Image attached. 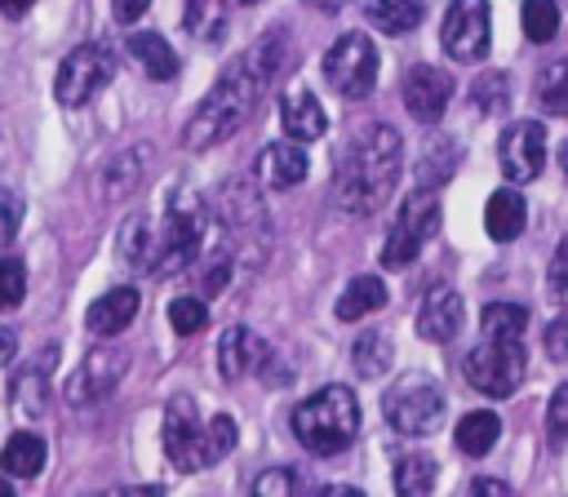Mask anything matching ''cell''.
Masks as SVG:
<instances>
[{
	"label": "cell",
	"instance_id": "obj_11",
	"mask_svg": "<svg viewBox=\"0 0 568 497\" xmlns=\"http://www.w3.org/2000/svg\"><path fill=\"white\" fill-rule=\"evenodd\" d=\"M129 373V351H120V346H98V351H89L84 355V364L71 373V382H67V404L71 408H93V404H102L115 386H120V377Z\"/></svg>",
	"mask_w": 568,
	"mask_h": 497
},
{
	"label": "cell",
	"instance_id": "obj_4",
	"mask_svg": "<svg viewBox=\"0 0 568 497\" xmlns=\"http://www.w3.org/2000/svg\"><path fill=\"white\" fill-rule=\"evenodd\" d=\"M209 231L204 200L195 191H173L169 209L160 222H151V244H146V271L151 275H178L195 262L200 244Z\"/></svg>",
	"mask_w": 568,
	"mask_h": 497
},
{
	"label": "cell",
	"instance_id": "obj_49",
	"mask_svg": "<svg viewBox=\"0 0 568 497\" xmlns=\"http://www.w3.org/2000/svg\"><path fill=\"white\" fill-rule=\"evenodd\" d=\"M31 4H36V0H0V13H4V18H22Z\"/></svg>",
	"mask_w": 568,
	"mask_h": 497
},
{
	"label": "cell",
	"instance_id": "obj_43",
	"mask_svg": "<svg viewBox=\"0 0 568 497\" xmlns=\"http://www.w3.org/2000/svg\"><path fill=\"white\" fill-rule=\"evenodd\" d=\"M18 226H22V200L0 186V244H9L18 235Z\"/></svg>",
	"mask_w": 568,
	"mask_h": 497
},
{
	"label": "cell",
	"instance_id": "obj_41",
	"mask_svg": "<svg viewBox=\"0 0 568 497\" xmlns=\"http://www.w3.org/2000/svg\"><path fill=\"white\" fill-rule=\"evenodd\" d=\"M235 439H240V430H235V422H231L226 413L209 417V453H213V462H222V457L235 448Z\"/></svg>",
	"mask_w": 568,
	"mask_h": 497
},
{
	"label": "cell",
	"instance_id": "obj_45",
	"mask_svg": "<svg viewBox=\"0 0 568 497\" xmlns=\"http://www.w3.org/2000/svg\"><path fill=\"white\" fill-rule=\"evenodd\" d=\"M146 9H151V0H111V13H115V22H124V27H129V22H138Z\"/></svg>",
	"mask_w": 568,
	"mask_h": 497
},
{
	"label": "cell",
	"instance_id": "obj_24",
	"mask_svg": "<svg viewBox=\"0 0 568 497\" xmlns=\"http://www.w3.org/2000/svg\"><path fill=\"white\" fill-rule=\"evenodd\" d=\"M484 226H488L493 240H515V235H524V226H528V204H524V195H519V191H497V195H488Z\"/></svg>",
	"mask_w": 568,
	"mask_h": 497
},
{
	"label": "cell",
	"instance_id": "obj_14",
	"mask_svg": "<svg viewBox=\"0 0 568 497\" xmlns=\"http://www.w3.org/2000/svg\"><path fill=\"white\" fill-rule=\"evenodd\" d=\"M448 102H453V75L444 67H430V62L408 67V75H404V106H408L413 120L439 124Z\"/></svg>",
	"mask_w": 568,
	"mask_h": 497
},
{
	"label": "cell",
	"instance_id": "obj_21",
	"mask_svg": "<svg viewBox=\"0 0 568 497\" xmlns=\"http://www.w3.org/2000/svg\"><path fill=\"white\" fill-rule=\"evenodd\" d=\"M133 315H138V288L120 284V288L102 293V297L89 306L84 328H89L93 337H115V333H124V328L133 324Z\"/></svg>",
	"mask_w": 568,
	"mask_h": 497
},
{
	"label": "cell",
	"instance_id": "obj_9",
	"mask_svg": "<svg viewBox=\"0 0 568 497\" xmlns=\"http://www.w3.org/2000/svg\"><path fill=\"white\" fill-rule=\"evenodd\" d=\"M164 453L178 470H204L213 466L209 453V422H200L191 395H173L164 408Z\"/></svg>",
	"mask_w": 568,
	"mask_h": 497
},
{
	"label": "cell",
	"instance_id": "obj_53",
	"mask_svg": "<svg viewBox=\"0 0 568 497\" xmlns=\"http://www.w3.org/2000/svg\"><path fill=\"white\" fill-rule=\"evenodd\" d=\"M240 4H257V0H240Z\"/></svg>",
	"mask_w": 568,
	"mask_h": 497
},
{
	"label": "cell",
	"instance_id": "obj_30",
	"mask_svg": "<svg viewBox=\"0 0 568 497\" xmlns=\"http://www.w3.org/2000/svg\"><path fill=\"white\" fill-rule=\"evenodd\" d=\"M479 333L484 337H497V342H519L528 333V311L519 302H493L479 315Z\"/></svg>",
	"mask_w": 568,
	"mask_h": 497
},
{
	"label": "cell",
	"instance_id": "obj_25",
	"mask_svg": "<svg viewBox=\"0 0 568 497\" xmlns=\"http://www.w3.org/2000/svg\"><path fill=\"white\" fill-rule=\"evenodd\" d=\"M462 164L457 138H430L417 155V186H444Z\"/></svg>",
	"mask_w": 568,
	"mask_h": 497
},
{
	"label": "cell",
	"instance_id": "obj_3",
	"mask_svg": "<svg viewBox=\"0 0 568 497\" xmlns=\"http://www.w3.org/2000/svg\"><path fill=\"white\" fill-rule=\"evenodd\" d=\"M293 435L306 453L333 457L359 435V399L351 386H320L293 408Z\"/></svg>",
	"mask_w": 568,
	"mask_h": 497
},
{
	"label": "cell",
	"instance_id": "obj_38",
	"mask_svg": "<svg viewBox=\"0 0 568 497\" xmlns=\"http://www.w3.org/2000/svg\"><path fill=\"white\" fill-rule=\"evenodd\" d=\"M27 297V266L22 257H0V311H13Z\"/></svg>",
	"mask_w": 568,
	"mask_h": 497
},
{
	"label": "cell",
	"instance_id": "obj_39",
	"mask_svg": "<svg viewBox=\"0 0 568 497\" xmlns=\"http://www.w3.org/2000/svg\"><path fill=\"white\" fill-rule=\"evenodd\" d=\"M546 293H550L559 306H568V235L559 240V248H555V257H550V271H546Z\"/></svg>",
	"mask_w": 568,
	"mask_h": 497
},
{
	"label": "cell",
	"instance_id": "obj_22",
	"mask_svg": "<svg viewBox=\"0 0 568 497\" xmlns=\"http://www.w3.org/2000/svg\"><path fill=\"white\" fill-rule=\"evenodd\" d=\"M280 124H284V133L293 142H315V138H324L328 115L311 93H293V98L280 102Z\"/></svg>",
	"mask_w": 568,
	"mask_h": 497
},
{
	"label": "cell",
	"instance_id": "obj_34",
	"mask_svg": "<svg viewBox=\"0 0 568 497\" xmlns=\"http://www.w3.org/2000/svg\"><path fill=\"white\" fill-rule=\"evenodd\" d=\"M186 31L195 40H222V31H226V0H186Z\"/></svg>",
	"mask_w": 568,
	"mask_h": 497
},
{
	"label": "cell",
	"instance_id": "obj_18",
	"mask_svg": "<svg viewBox=\"0 0 568 497\" xmlns=\"http://www.w3.org/2000/svg\"><path fill=\"white\" fill-rule=\"evenodd\" d=\"M217 213H222V222L231 226V235H257V240H266V217H262V200H257V191L248 186V178H235V182H226L222 186V195H217Z\"/></svg>",
	"mask_w": 568,
	"mask_h": 497
},
{
	"label": "cell",
	"instance_id": "obj_23",
	"mask_svg": "<svg viewBox=\"0 0 568 497\" xmlns=\"http://www.w3.org/2000/svg\"><path fill=\"white\" fill-rule=\"evenodd\" d=\"M124 49L142 62V71H146L151 80H173V75H178V53H173V44H169L160 31H133V36L124 40Z\"/></svg>",
	"mask_w": 568,
	"mask_h": 497
},
{
	"label": "cell",
	"instance_id": "obj_17",
	"mask_svg": "<svg viewBox=\"0 0 568 497\" xmlns=\"http://www.w3.org/2000/svg\"><path fill=\"white\" fill-rule=\"evenodd\" d=\"M462 328V293L453 284H435L417 306V333L426 342H453Z\"/></svg>",
	"mask_w": 568,
	"mask_h": 497
},
{
	"label": "cell",
	"instance_id": "obj_16",
	"mask_svg": "<svg viewBox=\"0 0 568 497\" xmlns=\"http://www.w3.org/2000/svg\"><path fill=\"white\" fill-rule=\"evenodd\" d=\"M306 173H311V160H306L302 142H271V146L257 151V164H253V178L271 191L297 186Z\"/></svg>",
	"mask_w": 568,
	"mask_h": 497
},
{
	"label": "cell",
	"instance_id": "obj_20",
	"mask_svg": "<svg viewBox=\"0 0 568 497\" xmlns=\"http://www.w3.org/2000/svg\"><path fill=\"white\" fill-rule=\"evenodd\" d=\"M53 364H58V346H44L40 359H31V364L18 368V377L9 382V386H13L9 399H13L18 413L40 417V413L49 408V368H53Z\"/></svg>",
	"mask_w": 568,
	"mask_h": 497
},
{
	"label": "cell",
	"instance_id": "obj_1",
	"mask_svg": "<svg viewBox=\"0 0 568 497\" xmlns=\"http://www.w3.org/2000/svg\"><path fill=\"white\" fill-rule=\"evenodd\" d=\"M284 58H288V36H284L280 27H271L253 49H244V53L217 75V84L209 89V98H204V102L195 106V115L186 120L182 146H186V151H209V146L226 142V138L253 115L257 98L275 84V75L288 71Z\"/></svg>",
	"mask_w": 568,
	"mask_h": 497
},
{
	"label": "cell",
	"instance_id": "obj_28",
	"mask_svg": "<svg viewBox=\"0 0 568 497\" xmlns=\"http://www.w3.org/2000/svg\"><path fill=\"white\" fill-rule=\"evenodd\" d=\"M359 4H364V18L386 36H408L426 18L422 0H359Z\"/></svg>",
	"mask_w": 568,
	"mask_h": 497
},
{
	"label": "cell",
	"instance_id": "obj_8",
	"mask_svg": "<svg viewBox=\"0 0 568 497\" xmlns=\"http://www.w3.org/2000/svg\"><path fill=\"white\" fill-rule=\"evenodd\" d=\"M324 80L342 98H368L377 84V49L364 31H346L324 53Z\"/></svg>",
	"mask_w": 568,
	"mask_h": 497
},
{
	"label": "cell",
	"instance_id": "obj_47",
	"mask_svg": "<svg viewBox=\"0 0 568 497\" xmlns=\"http://www.w3.org/2000/svg\"><path fill=\"white\" fill-rule=\"evenodd\" d=\"M13 359H18V333L0 324V368H4V364H13Z\"/></svg>",
	"mask_w": 568,
	"mask_h": 497
},
{
	"label": "cell",
	"instance_id": "obj_13",
	"mask_svg": "<svg viewBox=\"0 0 568 497\" xmlns=\"http://www.w3.org/2000/svg\"><path fill=\"white\" fill-rule=\"evenodd\" d=\"M497 160L510 182H532L546 169V129L537 120H515L497 142Z\"/></svg>",
	"mask_w": 568,
	"mask_h": 497
},
{
	"label": "cell",
	"instance_id": "obj_33",
	"mask_svg": "<svg viewBox=\"0 0 568 497\" xmlns=\"http://www.w3.org/2000/svg\"><path fill=\"white\" fill-rule=\"evenodd\" d=\"M435 475H439V466H435L430 457L408 453V457H399V466H395V488H399L404 497H422V493L435 488Z\"/></svg>",
	"mask_w": 568,
	"mask_h": 497
},
{
	"label": "cell",
	"instance_id": "obj_36",
	"mask_svg": "<svg viewBox=\"0 0 568 497\" xmlns=\"http://www.w3.org/2000/svg\"><path fill=\"white\" fill-rule=\"evenodd\" d=\"M470 102L484 111V115H497L510 106V75L506 71H484L470 89Z\"/></svg>",
	"mask_w": 568,
	"mask_h": 497
},
{
	"label": "cell",
	"instance_id": "obj_40",
	"mask_svg": "<svg viewBox=\"0 0 568 497\" xmlns=\"http://www.w3.org/2000/svg\"><path fill=\"white\" fill-rule=\"evenodd\" d=\"M546 435H550V444H568V382L550 395V408H546Z\"/></svg>",
	"mask_w": 568,
	"mask_h": 497
},
{
	"label": "cell",
	"instance_id": "obj_31",
	"mask_svg": "<svg viewBox=\"0 0 568 497\" xmlns=\"http://www.w3.org/2000/svg\"><path fill=\"white\" fill-rule=\"evenodd\" d=\"M351 364H355V377H382V373L390 368V337H386V333H364V337H355Z\"/></svg>",
	"mask_w": 568,
	"mask_h": 497
},
{
	"label": "cell",
	"instance_id": "obj_42",
	"mask_svg": "<svg viewBox=\"0 0 568 497\" xmlns=\"http://www.w3.org/2000/svg\"><path fill=\"white\" fill-rule=\"evenodd\" d=\"M297 488H302L297 470H284V466L262 470V475L253 479V493H262V497H275V493H297Z\"/></svg>",
	"mask_w": 568,
	"mask_h": 497
},
{
	"label": "cell",
	"instance_id": "obj_44",
	"mask_svg": "<svg viewBox=\"0 0 568 497\" xmlns=\"http://www.w3.org/2000/svg\"><path fill=\"white\" fill-rule=\"evenodd\" d=\"M541 342H546V355H550V359H559V364L568 359V306H564V315H555V320L546 324V337H541Z\"/></svg>",
	"mask_w": 568,
	"mask_h": 497
},
{
	"label": "cell",
	"instance_id": "obj_6",
	"mask_svg": "<svg viewBox=\"0 0 568 497\" xmlns=\"http://www.w3.org/2000/svg\"><path fill=\"white\" fill-rule=\"evenodd\" d=\"M382 413L390 422V430L417 439V435H430L444 417V390L435 377L426 373H404L386 395H382Z\"/></svg>",
	"mask_w": 568,
	"mask_h": 497
},
{
	"label": "cell",
	"instance_id": "obj_26",
	"mask_svg": "<svg viewBox=\"0 0 568 497\" xmlns=\"http://www.w3.org/2000/svg\"><path fill=\"white\" fill-rule=\"evenodd\" d=\"M386 284L377 280V275H355L346 288H342V297H337V320H346V324H355V320H364V315H373V311H382L386 306Z\"/></svg>",
	"mask_w": 568,
	"mask_h": 497
},
{
	"label": "cell",
	"instance_id": "obj_32",
	"mask_svg": "<svg viewBox=\"0 0 568 497\" xmlns=\"http://www.w3.org/2000/svg\"><path fill=\"white\" fill-rule=\"evenodd\" d=\"M537 102L550 115H568V58H555L537 71Z\"/></svg>",
	"mask_w": 568,
	"mask_h": 497
},
{
	"label": "cell",
	"instance_id": "obj_27",
	"mask_svg": "<svg viewBox=\"0 0 568 497\" xmlns=\"http://www.w3.org/2000/svg\"><path fill=\"white\" fill-rule=\"evenodd\" d=\"M44 457H49V448H44V439L31 435V430L9 435L4 448H0V466H4V475H18V479L40 475V470H44Z\"/></svg>",
	"mask_w": 568,
	"mask_h": 497
},
{
	"label": "cell",
	"instance_id": "obj_29",
	"mask_svg": "<svg viewBox=\"0 0 568 497\" xmlns=\"http://www.w3.org/2000/svg\"><path fill=\"white\" fill-rule=\"evenodd\" d=\"M497 435H501V422H497V413H466L462 422H457V430H453V444L466 453V457H484L493 444H497Z\"/></svg>",
	"mask_w": 568,
	"mask_h": 497
},
{
	"label": "cell",
	"instance_id": "obj_37",
	"mask_svg": "<svg viewBox=\"0 0 568 497\" xmlns=\"http://www.w3.org/2000/svg\"><path fill=\"white\" fill-rule=\"evenodd\" d=\"M169 324H173V333L191 337V333H200L209 324V306L200 297H173L169 302Z\"/></svg>",
	"mask_w": 568,
	"mask_h": 497
},
{
	"label": "cell",
	"instance_id": "obj_15",
	"mask_svg": "<svg viewBox=\"0 0 568 497\" xmlns=\"http://www.w3.org/2000/svg\"><path fill=\"white\" fill-rule=\"evenodd\" d=\"M266 342L253 333V328H244V324H231L226 333H222V342H217V373L226 377V382H240V377H248V373H257L262 364H266Z\"/></svg>",
	"mask_w": 568,
	"mask_h": 497
},
{
	"label": "cell",
	"instance_id": "obj_35",
	"mask_svg": "<svg viewBox=\"0 0 568 497\" xmlns=\"http://www.w3.org/2000/svg\"><path fill=\"white\" fill-rule=\"evenodd\" d=\"M524 36L532 44H550L559 36V4L555 0H524Z\"/></svg>",
	"mask_w": 568,
	"mask_h": 497
},
{
	"label": "cell",
	"instance_id": "obj_2",
	"mask_svg": "<svg viewBox=\"0 0 568 497\" xmlns=\"http://www.w3.org/2000/svg\"><path fill=\"white\" fill-rule=\"evenodd\" d=\"M399 160H404L399 129H390V124H364L346 142V151L337 160V178H333L337 204L346 213H359V217L377 213L390 200L395 182H399Z\"/></svg>",
	"mask_w": 568,
	"mask_h": 497
},
{
	"label": "cell",
	"instance_id": "obj_10",
	"mask_svg": "<svg viewBox=\"0 0 568 497\" xmlns=\"http://www.w3.org/2000/svg\"><path fill=\"white\" fill-rule=\"evenodd\" d=\"M115 75V53L106 44H80L62 58L58 67V80H53V93L62 106H84L98 89H106Z\"/></svg>",
	"mask_w": 568,
	"mask_h": 497
},
{
	"label": "cell",
	"instance_id": "obj_12",
	"mask_svg": "<svg viewBox=\"0 0 568 497\" xmlns=\"http://www.w3.org/2000/svg\"><path fill=\"white\" fill-rule=\"evenodd\" d=\"M439 44L453 62H479L488 53V0H453Z\"/></svg>",
	"mask_w": 568,
	"mask_h": 497
},
{
	"label": "cell",
	"instance_id": "obj_5",
	"mask_svg": "<svg viewBox=\"0 0 568 497\" xmlns=\"http://www.w3.org/2000/svg\"><path fill=\"white\" fill-rule=\"evenodd\" d=\"M462 373H466V382H470L479 395H488V399H510V395L524 386V373H528L524 337H519V342L484 337L475 351H466Z\"/></svg>",
	"mask_w": 568,
	"mask_h": 497
},
{
	"label": "cell",
	"instance_id": "obj_52",
	"mask_svg": "<svg viewBox=\"0 0 568 497\" xmlns=\"http://www.w3.org/2000/svg\"><path fill=\"white\" fill-rule=\"evenodd\" d=\"M4 493H9V479H0V497H4Z\"/></svg>",
	"mask_w": 568,
	"mask_h": 497
},
{
	"label": "cell",
	"instance_id": "obj_48",
	"mask_svg": "<svg viewBox=\"0 0 568 497\" xmlns=\"http://www.w3.org/2000/svg\"><path fill=\"white\" fill-rule=\"evenodd\" d=\"M470 493H484V497H488V493H497V497H501V493H510V488H506L501 479H475V484H470Z\"/></svg>",
	"mask_w": 568,
	"mask_h": 497
},
{
	"label": "cell",
	"instance_id": "obj_50",
	"mask_svg": "<svg viewBox=\"0 0 568 497\" xmlns=\"http://www.w3.org/2000/svg\"><path fill=\"white\" fill-rule=\"evenodd\" d=\"M306 4H311V9H320V13H337L346 0H306Z\"/></svg>",
	"mask_w": 568,
	"mask_h": 497
},
{
	"label": "cell",
	"instance_id": "obj_7",
	"mask_svg": "<svg viewBox=\"0 0 568 497\" xmlns=\"http://www.w3.org/2000/svg\"><path fill=\"white\" fill-rule=\"evenodd\" d=\"M435 231H439V200L422 186V191H413V195L399 204V213H395V222H390V235H386V244H382V266H390V271L408 266Z\"/></svg>",
	"mask_w": 568,
	"mask_h": 497
},
{
	"label": "cell",
	"instance_id": "obj_19",
	"mask_svg": "<svg viewBox=\"0 0 568 497\" xmlns=\"http://www.w3.org/2000/svg\"><path fill=\"white\" fill-rule=\"evenodd\" d=\"M146 160H151V151H146V146H124V151H115V155L98 169V200L115 204V200L133 195V191L142 186Z\"/></svg>",
	"mask_w": 568,
	"mask_h": 497
},
{
	"label": "cell",
	"instance_id": "obj_51",
	"mask_svg": "<svg viewBox=\"0 0 568 497\" xmlns=\"http://www.w3.org/2000/svg\"><path fill=\"white\" fill-rule=\"evenodd\" d=\"M559 164H564V173H568V142H564V151H559Z\"/></svg>",
	"mask_w": 568,
	"mask_h": 497
},
{
	"label": "cell",
	"instance_id": "obj_46",
	"mask_svg": "<svg viewBox=\"0 0 568 497\" xmlns=\"http://www.w3.org/2000/svg\"><path fill=\"white\" fill-rule=\"evenodd\" d=\"M226 280H231V262L222 257V262H213V266L204 271V280H200V284H204V293H222V288H226Z\"/></svg>",
	"mask_w": 568,
	"mask_h": 497
}]
</instances>
